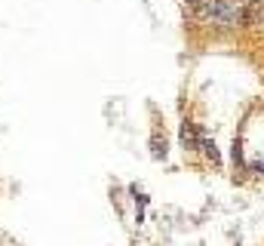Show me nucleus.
<instances>
[{
    "label": "nucleus",
    "mask_w": 264,
    "mask_h": 246,
    "mask_svg": "<svg viewBox=\"0 0 264 246\" xmlns=\"http://www.w3.org/2000/svg\"><path fill=\"white\" fill-rule=\"evenodd\" d=\"M252 169H255V172H261V175H264V157H258V160H255V163H252Z\"/></svg>",
    "instance_id": "2"
},
{
    "label": "nucleus",
    "mask_w": 264,
    "mask_h": 246,
    "mask_svg": "<svg viewBox=\"0 0 264 246\" xmlns=\"http://www.w3.org/2000/svg\"><path fill=\"white\" fill-rule=\"evenodd\" d=\"M181 142H184L187 148H197V145H200V138H197V129H193L190 123H184V126H181Z\"/></svg>",
    "instance_id": "1"
}]
</instances>
